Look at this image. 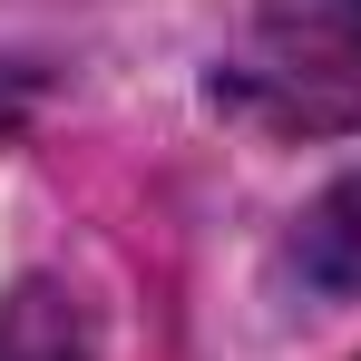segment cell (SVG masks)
Returning a JSON list of instances; mask_svg holds the SVG:
<instances>
[{
	"label": "cell",
	"mask_w": 361,
	"mask_h": 361,
	"mask_svg": "<svg viewBox=\"0 0 361 361\" xmlns=\"http://www.w3.org/2000/svg\"><path fill=\"white\" fill-rule=\"evenodd\" d=\"M225 98L264 127H361V0H254Z\"/></svg>",
	"instance_id": "6da1fadb"
},
{
	"label": "cell",
	"mask_w": 361,
	"mask_h": 361,
	"mask_svg": "<svg viewBox=\"0 0 361 361\" xmlns=\"http://www.w3.org/2000/svg\"><path fill=\"white\" fill-rule=\"evenodd\" d=\"M293 254H302V274H312L322 293H361V166L332 185L312 215H302Z\"/></svg>",
	"instance_id": "7a4b0ae2"
},
{
	"label": "cell",
	"mask_w": 361,
	"mask_h": 361,
	"mask_svg": "<svg viewBox=\"0 0 361 361\" xmlns=\"http://www.w3.org/2000/svg\"><path fill=\"white\" fill-rule=\"evenodd\" d=\"M0 361H98V352H88V322L68 312V293L20 283L0 302Z\"/></svg>",
	"instance_id": "3957f363"
}]
</instances>
